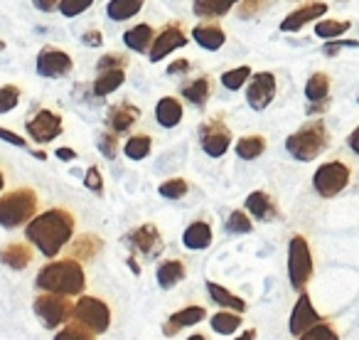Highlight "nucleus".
<instances>
[{
  "instance_id": "nucleus-56",
  "label": "nucleus",
  "mask_w": 359,
  "mask_h": 340,
  "mask_svg": "<svg viewBox=\"0 0 359 340\" xmlns=\"http://www.w3.org/2000/svg\"><path fill=\"white\" fill-rule=\"evenodd\" d=\"M128 266L133 274H140V266H138V261H135V256H128Z\"/></svg>"
},
{
  "instance_id": "nucleus-16",
  "label": "nucleus",
  "mask_w": 359,
  "mask_h": 340,
  "mask_svg": "<svg viewBox=\"0 0 359 340\" xmlns=\"http://www.w3.org/2000/svg\"><path fill=\"white\" fill-rule=\"evenodd\" d=\"M327 11H330L327 3H323V0H305L303 6L295 8L288 18H283L280 30L283 32H298V30H303L308 22H318L320 18H325V13Z\"/></svg>"
},
{
  "instance_id": "nucleus-49",
  "label": "nucleus",
  "mask_w": 359,
  "mask_h": 340,
  "mask_svg": "<svg viewBox=\"0 0 359 340\" xmlns=\"http://www.w3.org/2000/svg\"><path fill=\"white\" fill-rule=\"evenodd\" d=\"M192 70L190 60H175L172 65L168 67V74L170 77H177V74H187V72Z\"/></svg>"
},
{
  "instance_id": "nucleus-21",
  "label": "nucleus",
  "mask_w": 359,
  "mask_h": 340,
  "mask_svg": "<svg viewBox=\"0 0 359 340\" xmlns=\"http://www.w3.org/2000/svg\"><path fill=\"white\" fill-rule=\"evenodd\" d=\"M180 94L185 96V101H190V104L205 106L212 99V94H215V79L210 74H200L192 81H185V84L180 86Z\"/></svg>"
},
{
  "instance_id": "nucleus-14",
  "label": "nucleus",
  "mask_w": 359,
  "mask_h": 340,
  "mask_svg": "<svg viewBox=\"0 0 359 340\" xmlns=\"http://www.w3.org/2000/svg\"><path fill=\"white\" fill-rule=\"evenodd\" d=\"M323 320H327L323 313H320L318 308H315V303L310 301V294L308 291H303V294H298V301H295L293 306V313H290V320H288V330L290 335H303L305 330H310L313 325L323 323Z\"/></svg>"
},
{
  "instance_id": "nucleus-58",
  "label": "nucleus",
  "mask_w": 359,
  "mask_h": 340,
  "mask_svg": "<svg viewBox=\"0 0 359 340\" xmlns=\"http://www.w3.org/2000/svg\"><path fill=\"white\" fill-rule=\"evenodd\" d=\"M3 188H6V176H3V170H0V192H3Z\"/></svg>"
},
{
  "instance_id": "nucleus-5",
  "label": "nucleus",
  "mask_w": 359,
  "mask_h": 340,
  "mask_svg": "<svg viewBox=\"0 0 359 340\" xmlns=\"http://www.w3.org/2000/svg\"><path fill=\"white\" fill-rule=\"evenodd\" d=\"M315 274V261L313 251H310V242L303 235H293L288 242V281L293 291L303 294L308 281Z\"/></svg>"
},
{
  "instance_id": "nucleus-11",
  "label": "nucleus",
  "mask_w": 359,
  "mask_h": 340,
  "mask_svg": "<svg viewBox=\"0 0 359 340\" xmlns=\"http://www.w3.org/2000/svg\"><path fill=\"white\" fill-rule=\"evenodd\" d=\"M25 131L30 140L35 143H52L57 136H62L65 126H62V116L50 109H37L30 119L25 121Z\"/></svg>"
},
{
  "instance_id": "nucleus-39",
  "label": "nucleus",
  "mask_w": 359,
  "mask_h": 340,
  "mask_svg": "<svg viewBox=\"0 0 359 340\" xmlns=\"http://www.w3.org/2000/svg\"><path fill=\"white\" fill-rule=\"evenodd\" d=\"M158 192L165 200H182V197L190 192V183H187L185 178H170V181L160 183Z\"/></svg>"
},
{
  "instance_id": "nucleus-53",
  "label": "nucleus",
  "mask_w": 359,
  "mask_h": 340,
  "mask_svg": "<svg viewBox=\"0 0 359 340\" xmlns=\"http://www.w3.org/2000/svg\"><path fill=\"white\" fill-rule=\"evenodd\" d=\"M347 145H349V150H352V153L359 155V126L347 136Z\"/></svg>"
},
{
  "instance_id": "nucleus-51",
  "label": "nucleus",
  "mask_w": 359,
  "mask_h": 340,
  "mask_svg": "<svg viewBox=\"0 0 359 340\" xmlns=\"http://www.w3.org/2000/svg\"><path fill=\"white\" fill-rule=\"evenodd\" d=\"M32 3H35L37 11H42V13H55V11H60V3H62V0H32Z\"/></svg>"
},
{
  "instance_id": "nucleus-60",
  "label": "nucleus",
  "mask_w": 359,
  "mask_h": 340,
  "mask_svg": "<svg viewBox=\"0 0 359 340\" xmlns=\"http://www.w3.org/2000/svg\"><path fill=\"white\" fill-rule=\"evenodd\" d=\"M3 50H6V42H3V40H0V52H3Z\"/></svg>"
},
{
  "instance_id": "nucleus-22",
  "label": "nucleus",
  "mask_w": 359,
  "mask_h": 340,
  "mask_svg": "<svg viewBox=\"0 0 359 340\" xmlns=\"http://www.w3.org/2000/svg\"><path fill=\"white\" fill-rule=\"evenodd\" d=\"M104 249V240L99 235H79L76 240L69 242V259H76V261H94L99 256V251Z\"/></svg>"
},
{
  "instance_id": "nucleus-27",
  "label": "nucleus",
  "mask_w": 359,
  "mask_h": 340,
  "mask_svg": "<svg viewBox=\"0 0 359 340\" xmlns=\"http://www.w3.org/2000/svg\"><path fill=\"white\" fill-rule=\"evenodd\" d=\"M182 116H185V109H182L177 96H163L155 106V119L165 129H175L182 121Z\"/></svg>"
},
{
  "instance_id": "nucleus-4",
  "label": "nucleus",
  "mask_w": 359,
  "mask_h": 340,
  "mask_svg": "<svg viewBox=\"0 0 359 340\" xmlns=\"http://www.w3.org/2000/svg\"><path fill=\"white\" fill-rule=\"evenodd\" d=\"M37 215H40V195L32 188L22 185L0 195V227L6 230L25 227Z\"/></svg>"
},
{
  "instance_id": "nucleus-50",
  "label": "nucleus",
  "mask_w": 359,
  "mask_h": 340,
  "mask_svg": "<svg viewBox=\"0 0 359 340\" xmlns=\"http://www.w3.org/2000/svg\"><path fill=\"white\" fill-rule=\"evenodd\" d=\"M81 42H84L86 47H101V42H104V37H101L99 30H89L81 35Z\"/></svg>"
},
{
  "instance_id": "nucleus-44",
  "label": "nucleus",
  "mask_w": 359,
  "mask_h": 340,
  "mask_svg": "<svg viewBox=\"0 0 359 340\" xmlns=\"http://www.w3.org/2000/svg\"><path fill=\"white\" fill-rule=\"evenodd\" d=\"M96 70L106 72V70H128V55L126 52H109L96 62Z\"/></svg>"
},
{
  "instance_id": "nucleus-3",
  "label": "nucleus",
  "mask_w": 359,
  "mask_h": 340,
  "mask_svg": "<svg viewBox=\"0 0 359 340\" xmlns=\"http://www.w3.org/2000/svg\"><path fill=\"white\" fill-rule=\"evenodd\" d=\"M327 148H330V133L323 119L305 121L298 131H293V133L285 138V150H288L295 160H303V163L315 160Z\"/></svg>"
},
{
  "instance_id": "nucleus-33",
  "label": "nucleus",
  "mask_w": 359,
  "mask_h": 340,
  "mask_svg": "<svg viewBox=\"0 0 359 340\" xmlns=\"http://www.w3.org/2000/svg\"><path fill=\"white\" fill-rule=\"evenodd\" d=\"M145 0H109V6H106V15L116 22H123L135 18L140 11H143Z\"/></svg>"
},
{
  "instance_id": "nucleus-29",
  "label": "nucleus",
  "mask_w": 359,
  "mask_h": 340,
  "mask_svg": "<svg viewBox=\"0 0 359 340\" xmlns=\"http://www.w3.org/2000/svg\"><path fill=\"white\" fill-rule=\"evenodd\" d=\"M236 3H241V0H192V11L197 18L215 20V18H224L226 13H231Z\"/></svg>"
},
{
  "instance_id": "nucleus-24",
  "label": "nucleus",
  "mask_w": 359,
  "mask_h": 340,
  "mask_svg": "<svg viewBox=\"0 0 359 340\" xmlns=\"http://www.w3.org/2000/svg\"><path fill=\"white\" fill-rule=\"evenodd\" d=\"M192 40L200 47H205V50L217 52L226 42V32L217 22H200V25L192 27Z\"/></svg>"
},
{
  "instance_id": "nucleus-45",
  "label": "nucleus",
  "mask_w": 359,
  "mask_h": 340,
  "mask_svg": "<svg viewBox=\"0 0 359 340\" xmlns=\"http://www.w3.org/2000/svg\"><path fill=\"white\" fill-rule=\"evenodd\" d=\"M96 143H99V153L104 155V158L114 160L116 155H118V136L111 133V131H101Z\"/></svg>"
},
{
  "instance_id": "nucleus-8",
  "label": "nucleus",
  "mask_w": 359,
  "mask_h": 340,
  "mask_svg": "<svg viewBox=\"0 0 359 340\" xmlns=\"http://www.w3.org/2000/svg\"><path fill=\"white\" fill-rule=\"evenodd\" d=\"M349 181H352V168L344 160H327L315 170L313 188L320 197L330 200V197H337L349 185Z\"/></svg>"
},
{
  "instance_id": "nucleus-59",
  "label": "nucleus",
  "mask_w": 359,
  "mask_h": 340,
  "mask_svg": "<svg viewBox=\"0 0 359 340\" xmlns=\"http://www.w3.org/2000/svg\"><path fill=\"white\" fill-rule=\"evenodd\" d=\"M35 155H37V158H40V160H45V158H47L45 150H35Z\"/></svg>"
},
{
  "instance_id": "nucleus-30",
  "label": "nucleus",
  "mask_w": 359,
  "mask_h": 340,
  "mask_svg": "<svg viewBox=\"0 0 359 340\" xmlns=\"http://www.w3.org/2000/svg\"><path fill=\"white\" fill-rule=\"evenodd\" d=\"M330 86H332V79H330L327 72H315V74H310L308 81H305V99L313 101V104L327 101Z\"/></svg>"
},
{
  "instance_id": "nucleus-1",
  "label": "nucleus",
  "mask_w": 359,
  "mask_h": 340,
  "mask_svg": "<svg viewBox=\"0 0 359 340\" xmlns=\"http://www.w3.org/2000/svg\"><path fill=\"white\" fill-rule=\"evenodd\" d=\"M76 217L65 207L40 212L25 225V240L47 259H57L60 251L74 240Z\"/></svg>"
},
{
  "instance_id": "nucleus-26",
  "label": "nucleus",
  "mask_w": 359,
  "mask_h": 340,
  "mask_svg": "<svg viewBox=\"0 0 359 340\" xmlns=\"http://www.w3.org/2000/svg\"><path fill=\"white\" fill-rule=\"evenodd\" d=\"M207 291H210V299L215 301L217 306H222V310H234V313H246L249 303H246L241 296L231 294L229 289H224L217 281H207Z\"/></svg>"
},
{
  "instance_id": "nucleus-32",
  "label": "nucleus",
  "mask_w": 359,
  "mask_h": 340,
  "mask_svg": "<svg viewBox=\"0 0 359 340\" xmlns=\"http://www.w3.org/2000/svg\"><path fill=\"white\" fill-rule=\"evenodd\" d=\"M266 145H269V140H266L264 136L251 133V136H241V138L236 140L234 150L241 160H256L266 153Z\"/></svg>"
},
{
  "instance_id": "nucleus-2",
  "label": "nucleus",
  "mask_w": 359,
  "mask_h": 340,
  "mask_svg": "<svg viewBox=\"0 0 359 340\" xmlns=\"http://www.w3.org/2000/svg\"><path fill=\"white\" fill-rule=\"evenodd\" d=\"M35 286L45 294H60L67 299H79L86 291V271L76 259H52L35 276Z\"/></svg>"
},
{
  "instance_id": "nucleus-18",
  "label": "nucleus",
  "mask_w": 359,
  "mask_h": 340,
  "mask_svg": "<svg viewBox=\"0 0 359 340\" xmlns=\"http://www.w3.org/2000/svg\"><path fill=\"white\" fill-rule=\"evenodd\" d=\"M207 318V308L200 303H190L185 306V308L175 310L172 315H170L168 320L163 323V333L165 338H175V335L180 333L182 328H192V325L202 323V320Z\"/></svg>"
},
{
  "instance_id": "nucleus-41",
  "label": "nucleus",
  "mask_w": 359,
  "mask_h": 340,
  "mask_svg": "<svg viewBox=\"0 0 359 340\" xmlns=\"http://www.w3.org/2000/svg\"><path fill=\"white\" fill-rule=\"evenodd\" d=\"M298 340H339V333L330 320H323V323L305 330L303 335H298Z\"/></svg>"
},
{
  "instance_id": "nucleus-17",
  "label": "nucleus",
  "mask_w": 359,
  "mask_h": 340,
  "mask_svg": "<svg viewBox=\"0 0 359 340\" xmlns=\"http://www.w3.org/2000/svg\"><path fill=\"white\" fill-rule=\"evenodd\" d=\"M244 207H246V212H249V217H254V220H259V222H276V220L283 217V212H280L276 197L266 190L251 192V195L246 197Z\"/></svg>"
},
{
  "instance_id": "nucleus-10",
  "label": "nucleus",
  "mask_w": 359,
  "mask_h": 340,
  "mask_svg": "<svg viewBox=\"0 0 359 340\" xmlns=\"http://www.w3.org/2000/svg\"><path fill=\"white\" fill-rule=\"evenodd\" d=\"M126 244H128L130 254L143 256V259H158L165 249L163 235H160L158 225H153V222H145V225H138L135 230H130L126 235Z\"/></svg>"
},
{
  "instance_id": "nucleus-42",
  "label": "nucleus",
  "mask_w": 359,
  "mask_h": 340,
  "mask_svg": "<svg viewBox=\"0 0 359 340\" xmlns=\"http://www.w3.org/2000/svg\"><path fill=\"white\" fill-rule=\"evenodd\" d=\"M278 0H241L239 6V18L241 20H251V18L261 15L264 11H269V8H273Z\"/></svg>"
},
{
  "instance_id": "nucleus-48",
  "label": "nucleus",
  "mask_w": 359,
  "mask_h": 340,
  "mask_svg": "<svg viewBox=\"0 0 359 340\" xmlns=\"http://www.w3.org/2000/svg\"><path fill=\"white\" fill-rule=\"evenodd\" d=\"M0 138L8 140V143H13V145H18V148H27V138L13 133V131H8V129H0Z\"/></svg>"
},
{
  "instance_id": "nucleus-20",
  "label": "nucleus",
  "mask_w": 359,
  "mask_h": 340,
  "mask_svg": "<svg viewBox=\"0 0 359 340\" xmlns=\"http://www.w3.org/2000/svg\"><path fill=\"white\" fill-rule=\"evenodd\" d=\"M35 259V247L30 242H8L0 247V264H6L8 269L22 271L32 264Z\"/></svg>"
},
{
  "instance_id": "nucleus-12",
  "label": "nucleus",
  "mask_w": 359,
  "mask_h": 340,
  "mask_svg": "<svg viewBox=\"0 0 359 340\" xmlns=\"http://www.w3.org/2000/svg\"><path fill=\"white\" fill-rule=\"evenodd\" d=\"M187 42H190V35L185 32V27L180 25L177 20L168 22V25L155 35L153 47H150V52H148L150 62L165 60V57L172 55V52L180 50V47H187Z\"/></svg>"
},
{
  "instance_id": "nucleus-35",
  "label": "nucleus",
  "mask_w": 359,
  "mask_h": 340,
  "mask_svg": "<svg viewBox=\"0 0 359 340\" xmlns=\"http://www.w3.org/2000/svg\"><path fill=\"white\" fill-rule=\"evenodd\" d=\"M241 323H244V318H241V313H234V310H219V313H215L210 318L212 330L219 335L236 333L241 328Z\"/></svg>"
},
{
  "instance_id": "nucleus-28",
  "label": "nucleus",
  "mask_w": 359,
  "mask_h": 340,
  "mask_svg": "<svg viewBox=\"0 0 359 340\" xmlns=\"http://www.w3.org/2000/svg\"><path fill=\"white\" fill-rule=\"evenodd\" d=\"M153 40H155V27L148 25V22H140V25L130 27L128 32L123 35V42L128 50L138 52V55H145V52H150V47H153Z\"/></svg>"
},
{
  "instance_id": "nucleus-25",
  "label": "nucleus",
  "mask_w": 359,
  "mask_h": 340,
  "mask_svg": "<svg viewBox=\"0 0 359 340\" xmlns=\"http://www.w3.org/2000/svg\"><path fill=\"white\" fill-rule=\"evenodd\" d=\"M185 276H187V266L185 261L180 259H163L155 266V279H158L160 289H175Z\"/></svg>"
},
{
  "instance_id": "nucleus-38",
  "label": "nucleus",
  "mask_w": 359,
  "mask_h": 340,
  "mask_svg": "<svg viewBox=\"0 0 359 340\" xmlns=\"http://www.w3.org/2000/svg\"><path fill=\"white\" fill-rule=\"evenodd\" d=\"M349 27H352L349 20H318L315 35L323 37V40H334V37H342Z\"/></svg>"
},
{
  "instance_id": "nucleus-7",
  "label": "nucleus",
  "mask_w": 359,
  "mask_h": 340,
  "mask_svg": "<svg viewBox=\"0 0 359 340\" xmlns=\"http://www.w3.org/2000/svg\"><path fill=\"white\" fill-rule=\"evenodd\" d=\"M72 308H74V301L60 294H45L42 291L32 301V310H35V315L47 330H60L62 325L69 323Z\"/></svg>"
},
{
  "instance_id": "nucleus-43",
  "label": "nucleus",
  "mask_w": 359,
  "mask_h": 340,
  "mask_svg": "<svg viewBox=\"0 0 359 340\" xmlns=\"http://www.w3.org/2000/svg\"><path fill=\"white\" fill-rule=\"evenodd\" d=\"M20 86L18 84H3L0 86V114H8L20 104Z\"/></svg>"
},
{
  "instance_id": "nucleus-40",
  "label": "nucleus",
  "mask_w": 359,
  "mask_h": 340,
  "mask_svg": "<svg viewBox=\"0 0 359 340\" xmlns=\"http://www.w3.org/2000/svg\"><path fill=\"white\" fill-rule=\"evenodd\" d=\"M55 340H96V335L91 330H86L84 325H79L76 320H69V323L57 330Z\"/></svg>"
},
{
  "instance_id": "nucleus-36",
  "label": "nucleus",
  "mask_w": 359,
  "mask_h": 340,
  "mask_svg": "<svg viewBox=\"0 0 359 340\" xmlns=\"http://www.w3.org/2000/svg\"><path fill=\"white\" fill-rule=\"evenodd\" d=\"M224 230L229 232V235H251V232H254V222H251L246 210H234L226 217Z\"/></svg>"
},
{
  "instance_id": "nucleus-31",
  "label": "nucleus",
  "mask_w": 359,
  "mask_h": 340,
  "mask_svg": "<svg viewBox=\"0 0 359 340\" xmlns=\"http://www.w3.org/2000/svg\"><path fill=\"white\" fill-rule=\"evenodd\" d=\"M123 81H126V70L99 72V77H96L94 84H91V91H94V96H109V94H114L118 86H123Z\"/></svg>"
},
{
  "instance_id": "nucleus-15",
  "label": "nucleus",
  "mask_w": 359,
  "mask_h": 340,
  "mask_svg": "<svg viewBox=\"0 0 359 340\" xmlns=\"http://www.w3.org/2000/svg\"><path fill=\"white\" fill-rule=\"evenodd\" d=\"M74 70V60L65 50L57 47H42L37 55V74L47 79H62Z\"/></svg>"
},
{
  "instance_id": "nucleus-19",
  "label": "nucleus",
  "mask_w": 359,
  "mask_h": 340,
  "mask_svg": "<svg viewBox=\"0 0 359 340\" xmlns=\"http://www.w3.org/2000/svg\"><path fill=\"white\" fill-rule=\"evenodd\" d=\"M140 119V109L133 104V101H118V104H114L109 109V114H106V126H109L111 133L121 136L126 133V131H130L135 124H138Z\"/></svg>"
},
{
  "instance_id": "nucleus-52",
  "label": "nucleus",
  "mask_w": 359,
  "mask_h": 340,
  "mask_svg": "<svg viewBox=\"0 0 359 340\" xmlns=\"http://www.w3.org/2000/svg\"><path fill=\"white\" fill-rule=\"evenodd\" d=\"M339 47H359V42H330V45L325 47V55H330V57H332L334 52L339 50Z\"/></svg>"
},
{
  "instance_id": "nucleus-37",
  "label": "nucleus",
  "mask_w": 359,
  "mask_h": 340,
  "mask_svg": "<svg viewBox=\"0 0 359 340\" xmlns=\"http://www.w3.org/2000/svg\"><path fill=\"white\" fill-rule=\"evenodd\" d=\"M251 67H234V70H229V72H224L222 74V84L226 86L229 91H239V89H244L246 84H249V79H251Z\"/></svg>"
},
{
  "instance_id": "nucleus-54",
  "label": "nucleus",
  "mask_w": 359,
  "mask_h": 340,
  "mask_svg": "<svg viewBox=\"0 0 359 340\" xmlns=\"http://www.w3.org/2000/svg\"><path fill=\"white\" fill-rule=\"evenodd\" d=\"M57 158H60V160H74L76 158V150H72V148H57Z\"/></svg>"
},
{
  "instance_id": "nucleus-46",
  "label": "nucleus",
  "mask_w": 359,
  "mask_h": 340,
  "mask_svg": "<svg viewBox=\"0 0 359 340\" xmlns=\"http://www.w3.org/2000/svg\"><path fill=\"white\" fill-rule=\"evenodd\" d=\"M94 6V0H62L60 3V13L65 18H76L81 13H86Z\"/></svg>"
},
{
  "instance_id": "nucleus-13",
  "label": "nucleus",
  "mask_w": 359,
  "mask_h": 340,
  "mask_svg": "<svg viewBox=\"0 0 359 340\" xmlns=\"http://www.w3.org/2000/svg\"><path fill=\"white\" fill-rule=\"evenodd\" d=\"M276 89H278L276 74H271V72H256V74H251L249 84H246V101H249V106L254 111H264L276 99Z\"/></svg>"
},
{
  "instance_id": "nucleus-47",
  "label": "nucleus",
  "mask_w": 359,
  "mask_h": 340,
  "mask_svg": "<svg viewBox=\"0 0 359 340\" xmlns=\"http://www.w3.org/2000/svg\"><path fill=\"white\" fill-rule=\"evenodd\" d=\"M84 185L89 188L94 195H104V176H101V170L99 165H91L89 170H86V176H84Z\"/></svg>"
},
{
  "instance_id": "nucleus-23",
  "label": "nucleus",
  "mask_w": 359,
  "mask_h": 340,
  "mask_svg": "<svg viewBox=\"0 0 359 340\" xmlns=\"http://www.w3.org/2000/svg\"><path fill=\"white\" fill-rule=\"evenodd\" d=\"M212 242H215V232H212V225L207 220H195L182 235V244L192 251L210 249Z\"/></svg>"
},
{
  "instance_id": "nucleus-6",
  "label": "nucleus",
  "mask_w": 359,
  "mask_h": 340,
  "mask_svg": "<svg viewBox=\"0 0 359 340\" xmlns=\"http://www.w3.org/2000/svg\"><path fill=\"white\" fill-rule=\"evenodd\" d=\"M72 320H76L79 325H84V328L91 330L94 335H101L111 328V308L104 299H99V296L81 294L79 299L74 301Z\"/></svg>"
},
{
  "instance_id": "nucleus-9",
  "label": "nucleus",
  "mask_w": 359,
  "mask_h": 340,
  "mask_svg": "<svg viewBox=\"0 0 359 340\" xmlns=\"http://www.w3.org/2000/svg\"><path fill=\"white\" fill-rule=\"evenodd\" d=\"M231 140H234V133L224 114H215L200 124V145L210 158H222L231 148Z\"/></svg>"
},
{
  "instance_id": "nucleus-57",
  "label": "nucleus",
  "mask_w": 359,
  "mask_h": 340,
  "mask_svg": "<svg viewBox=\"0 0 359 340\" xmlns=\"http://www.w3.org/2000/svg\"><path fill=\"white\" fill-rule=\"evenodd\" d=\"M187 340H207V335H202V333H195V335H190Z\"/></svg>"
},
{
  "instance_id": "nucleus-34",
  "label": "nucleus",
  "mask_w": 359,
  "mask_h": 340,
  "mask_svg": "<svg viewBox=\"0 0 359 340\" xmlns=\"http://www.w3.org/2000/svg\"><path fill=\"white\" fill-rule=\"evenodd\" d=\"M126 158L130 160H145L150 153H153V138L148 133H133L123 145Z\"/></svg>"
},
{
  "instance_id": "nucleus-55",
  "label": "nucleus",
  "mask_w": 359,
  "mask_h": 340,
  "mask_svg": "<svg viewBox=\"0 0 359 340\" xmlns=\"http://www.w3.org/2000/svg\"><path fill=\"white\" fill-rule=\"evenodd\" d=\"M256 335H259V333H256L254 328H249V330H244V333H241L239 338H234V340H256Z\"/></svg>"
}]
</instances>
